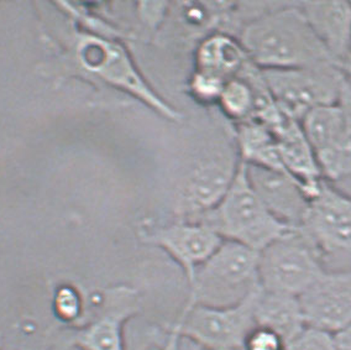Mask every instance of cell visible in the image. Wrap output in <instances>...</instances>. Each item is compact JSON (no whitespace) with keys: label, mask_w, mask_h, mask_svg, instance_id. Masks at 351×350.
Here are the masks:
<instances>
[{"label":"cell","mask_w":351,"mask_h":350,"mask_svg":"<svg viewBox=\"0 0 351 350\" xmlns=\"http://www.w3.org/2000/svg\"><path fill=\"white\" fill-rule=\"evenodd\" d=\"M306 325L335 334L351 323V265L326 268L298 297Z\"/></svg>","instance_id":"obj_9"},{"label":"cell","mask_w":351,"mask_h":350,"mask_svg":"<svg viewBox=\"0 0 351 350\" xmlns=\"http://www.w3.org/2000/svg\"><path fill=\"white\" fill-rule=\"evenodd\" d=\"M255 323L269 328L287 344L306 327L298 297L258 290L254 302Z\"/></svg>","instance_id":"obj_16"},{"label":"cell","mask_w":351,"mask_h":350,"mask_svg":"<svg viewBox=\"0 0 351 350\" xmlns=\"http://www.w3.org/2000/svg\"><path fill=\"white\" fill-rule=\"evenodd\" d=\"M348 78H349V77H348ZM349 80H350V82H351V78H349Z\"/></svg>","instance_id":"obj_26"},{"label":"cell","mask_w":351,"mask_h":350,"mask_svg":"<svg viewBox=\"0 0 351 350\" xmlns=\"http://www.w3.org/2000/svg\"><path fill=\"white\" fill-rule=\"evenodd\" d=\"M136 312L126 291L112 294L97 318L77 333L75 344L82 350H125L124 325Z\"/></svg>","instance_id":"obj_14"},{"label":"cell","mask_w":351,"mask_h":350,"mask_svg":"<svg viewBox=\"0 0 351 350\" xmlns=\"http://www.w3.org/2000/svg\"><path fill=\"white\" fill-rule=\"evenodd\" d=\"M343 69H344L345 75L351 78V44L346 58H345L344 65H343Z\"/></svg>","instance_id":"obj_25"},{"label":"cell","mask_w":351,"mask_h":350,"mask_svg":"<svg viewBox=\"0 0 351 350\" xmlns=\"http://www.w3.org/2000/svg\"><path fill=\"white\" fill-rule=\"evenodd\" d=\"M338 350H351V323L334 334Z\"/></svg>","instance_id":"obj_24"},{"label":"cell","mask_w":351,"mask_h":350,"mask_svg":"<svg viewBox=\"0 0 351 350\" xmlns=\"http://www.w3.org/2000/svg\"><path fill=\"white\" fill-rule=\"evenodd\" d=\"M298 4L324 49L343 69L351 44V3L306 1Z\"/></svg>","instance_id":"obj_13"},{"label":"cell","mask_w":351,"mask_h":350,"mask_svg":"<svg viewBox=\"0 0 351 350\" xmlns=\"http://www.w3.org/2000/svg\"><path fill=\"white\" fill-rule=\"evenodd\" d=\"M143 240L169 255L191 281L197 269L213 255L224 242L208 225L195 220L177 219L173 223L152 226L141 234Z\"/></svg>","instance_id":"obj_10"},{"label":"cell","mask_w":351,"mask_h":350,"mask_svg":"<svg viewBox=\"0 0 351 350\" xmlns=\"http://www.w3.org/2000/svg\"><path fill=\"white\" fill-rule=\"evenodd\" d=\"M326 270L324 257L300 228H292L258 253L260 288L300 297Z\"/></svg>","instance_id":"obj_4"},{"label":"cell","mask_w":351,"mask_h":350,"mask_svg":"<svg viewBox=\"0 0 351 350\" xmlns=\"http://www.w3.org/2000/svg\"><path fill=\"white\" fill-rule=\"evenodd\" d=\"M258 290L237 306H195L181 311L162 350H178L182 338L206 350H244L246 337L256 325L254 302Z\"/></svg>","instance_id":"obj_5"},{"label":"cell","mask_w":351,"mask_h":350,"mask_svg":"<svg viewBox=\"0 0 351 350\" xmlns=\"http://www.w3.org/2000/svg\"><path fill=\"white\" fill-rule=\"evenodd\" d=\"M189 283L191 291L182 311L195 306H237L260 288L258 253L224 240Z\"/></svg>","instance_id":"obj_3"},{"label":"cell","mask_w":351,"mask_h":350,"mask_svg":"<svg viewBox=\"0 0 351 350\" xmlns=\"http://www.w3.org/2000/svg\"><path fill=\"white\" fill-rule=\"evenodd\" d=\"M298 228L323 254L326 268L351 265V196L322 182Z\"/></svg>","instance_id":"obj_7"},{"label":"cell","mask_w":351,"mask_h":350,"mask_svg":"<svg viewBox=\"0 0 351 350\" xmlns=\"http://www.w3.org/2000/svg\"><path fill=\"white\" fill-rule=\"evenodd\" d=\"M234 126L241 163L263 169L285 171L276 138L267 126L257 120H249Z\"/></svg>","instance_id":"obj_18"},{"label":"cell","mask_w":351,"mask_h":350,"mask_svg":"<svg viewBox=\"0 0 351 350\" xmlns=\"http://www.w3.org/2000/svg\"><path fill=\"white\" fill-rule=\"evenodd\" d=\"M249 61L238 36L230 32H214L198 45L195 71L229 81L237 77Z\"/></svg>","instance_id":"obj_15"},{"label":"cell","mask_w":351,"mask_h":350,"mask_svg":"<svg viewBox=\"0 0 351 350\" xmlns=\"http://www.w3.org/2000/svg\"><path fill=\"white\" fill-rule=\"evenodd\" d=\"M304 137L315 155L328 150L343 132L345 109L341 100L317 106L306 113L300 120Z\"/></svg>","instance_id":"obj_19"},{"label":"cell","mask_w":351,"mask_h":350,"mask_svg":"<svg viewBox=\"0 0 351 350\" xmlns=\"http://www.w3.org/2000/svg\"><path fill=\"white\" fill-rule=\"evenodd\" d=\"M195 220L212 228L223 240L244 245L257 253L292 229L263 205L251 187L243 163L219 203Z\"/></svg>","instance_id":"obj_2"},{"label":"cell","mask_w":351,"mask_h":350,"mask_svg":"<svg viewBox=\"0 0 351 350\" xmlns=\"http://www.w3.org/2000/svg\"><path fill=\"white\" fill-rule=\"evenodd\" d=\"M245 172L251 187L280 222L289 228L302 224L309 197L300 182L285 171L251 165H245Z\"/></svg>","instance_id":"obj_11"},{"label":"cell","mask_w":351,"mask_h":350,"mask_svg":"<svg viewBox=\"0 0 351 350\" xmlns=\"http://www.w3.org/2000/svg\"><path fill=\"white\" fill-rule=\"evenodd\" d=\"M56 312L64 320H73L81 311V301L72 288H61L55 300Z\"/></svg>","instance_id":"obj_23"},{"label":"cell","mask_w":351,"mask_h":350,"mask_svg":"<svg viewBox=\"0 0 351 350\" xmlns=\"http://www.w3.org/2000/svg\"><path fill=\"white\" fill-rule=\"evenodd\" d=\"M244 350H286V343L275 331L255 325L246 337Z\"/></svg>","instance_id":"obj_22"},{"label":"cell","mask_w":351,"mask_h":350,"mask_svg":"<svg viewBox=\"0 0 351 350\" xmlns=\"http://www.w3.org/2000/svg\"><path fill=\"white\" fill-rule=\"evenodd\" d=\"M340 100L345 109V126L338 140L317 155L323 180L351 196V82L348 75Z\"/></svg>","instance_id":"obj_17"},{"label":"cell","mask_w":351,"mask_h":350,"mask_svg":"<svg viewBox=\"0 0 351 350\" xmlns=\"http://www.w3.org/2000/svg\"><path fill=\"white\" fill-rule=\"evenodd\" d=\"M239 156L235 132L210 157L191 170L176 194L177 219L195 220L212 211L226 196L238 174Z\"/></svg>","instance_id":"obj_8"},{"label":"cell","mask_w":351,"mask_h":350,"mask_svg":"<svg viewBox=\"0 0 351 350\" xmlns=\"http://www.w3.org/2000/svg\"><path fill=\"white\" fill-rule=\"evenodd\" d=\"M286 350H338L334 334L306 325L300 334H297Z\"/></svg>","instance_id":"obj_20"},{"label":"cell","mask_w":351,"mask_h":350,"mask_svg":"<svg viewBox=\"0 0 351 350\" xmlns=\"http://www.w3.org/2000/svg\"><path fill=\"white\" fill-rule=\"evenodd\" d=\"M263 73L275 102L297 120L313 108L338 102L346 81L344 69L337 63L308 69H263Z\"/></svg>","instance_id":"obj_6"},{"label":"cell","mask_w":351,"mask_h":350,"mask_svg":"<svg viewBox=\"0 0 351 350\" xmlns=\"http://www.w3.org/2000/svg\"><path fill=\"white\" fill-rule=\"evenodd\" d=\"M226 82L218 77L193 71L189 80V92L195 100L202 103H218Z\"/></svg>","instance_id":"obj_21"},{"label":"cell","mask_w":351,"mask_h":350,"mask_svg":"<svg viewBox=\"0 0 351 350\" xmlns=\"http://www.w3.org/2000/svg\"><path fill=\"white\" fill-rule=\"evenodd\" d=\"M238 38L258 69H308L335 63L298 3L271 4L243 26Z\"/></svg>","instance_id":"obj_1"},{"label":"cell","mask_w":351,"mask_h":350,"mask_svg":"<svg viewBox=\"0 0 351 350\" xmlns=\"http://www.w3.org/2000/svg\"><path fill=\"white\" fill-rule=\"evenodd\" d=\"M271 132L277 140L283 170L301 183L311 200L324 180L317 155L304 137L300 120L287 117Z\"/></svg>","instance_id":"obj_12"}]
</instances>
